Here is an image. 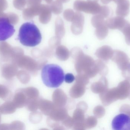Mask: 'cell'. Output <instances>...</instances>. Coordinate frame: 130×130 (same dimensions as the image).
Here are the masks:
<instances>
[{"label":"cell","mask_w":130,"mask_h":130,"mask_svg":"<svg viewBox=\"0 0 130 130\" xmlns=\"http://www.w3.org/2000/svg\"><path fill=\"white\" fill-rule=\"evenodd\" d=\"M17 39L23 46L34 47L41 42L42 37L37 27L34 23L27 22L20 27Z\"/></svg>","instance_id":"6da1fadb"},{"label":"cell","mask_w":130,"mask_h":130,"mask_svg":"<svg viewBox=\"0 0 130 130\" xmlns=\"http://www.w3.org/2000/svg\"><path fill=\"white\" fill-rule=\"evenodd\" d=\"M64 77L63 69L58 65L46 64L42 69V80L44 84L48 88H58L64 82Z\"/></svg>","instance_id":"7a4b0ae2"},{"label":"cell","mask_w":130,"mask_h":130,"mask_svg":"<svg viewBox=\"0 0 130 130\" xmlns=\"http://www.w3.org/2000/svg\"><path fill=\"white\" fill-rule=\"evenodd\" d=\"M97 1L76 0L74 2L73 7L77 11H83L87 13L96 15L99 13L101 6Z\"/></svg>","instance_id":"3957f363"},{"label":"cell","mask_w":130,"mask_h":130,"mask_svg":"<svg viewBox=\"0 0 130 130\" xmlns=\"http://www.w3.org/2000/svg\"><path fill=\"white\" fill-rule=\"evenodd\" d=\"M15 32L14 27L8 18L0 17V41L7 40L12 36Z\"/></svg>","instance_id":"277c9868"},{"label":"cell","mask_w":130,"mask_h":130,"mask_svg":"<svg viewBox=\"0 0 130 130\" xmlns=\"http://www.w3.org/2000/svg\"><path fill=\"white\" fill-rule=\"evenodd\" d=\"M111 126L115 130H130V116L124 113L117 115L112 120Z\"/></svg>","instance_id":"5b68a950"},{"label":"cell","mask_w":130,"mask_h":130,"mask_svg":"<svg viewBox=\"0 0 130 130\" xmlns=\"http://www.w3.org/2000/svg\"><path fill=\"white\" fill-rule=\"evenodd\" d=\"M112 60L117 65L118 68L122 72L126 69L129 63V59L124 52L120 50H114Z\"/></svg>","instance_id":"8992f818"},{"label":"cell","mask_w":130,"mask_h":130,"mask_svg":"<svg viewBox=\"0 0 130 130\" xmlns=\"http://www.w3.org/2000/svg\"><path fill=\"white\" fill-rule=\"evenodd\" d=\"M84 20V17L82 13L79 11L75 13L71 25V31L73 34L78 35L82 32Z\"/></svg>","instance_id":"52a82bcc"},{"label":"cell","mask_w":130,"mask_h":130,"mask_svg":"<svg viewBox=\"0 0 130 130\" xmlns=\"http://www.w3.org/2000/svg\"><path fill=\"white\" fill-rule=\"evenodd\" d=\"M105 22L106 25L109 29H118L121 31L125 26L127 21L123 17L118 16L108 18Z\"/></svg>","instance_id":"ba28073f"},{"label":"cell","mask_w":130,"mask_h":130,"mask_svg":"<svg viewBox=\"0 0 130 130\" xmlns=\"http://www.w3.org/2000/svg\"><path fill=\"white\" fill-rule=\"evenodd\" d=\"M52 12L50 6L48 5H41V10L39 15V19L40 23L43 24L48 23L52 18Z\"/></svg>","instance_id":"9c48e42d"},{"label":"cell","mask_w":130,"mask_h":130,"mask_svg":"<svg viewBox=\"0 0 130 130\" xmlns=\"http://www.w3.org/2000/svg\"><path fill=\"white\" fill-rule=\"evenodd\" d=\"M117 4V15L123 17L127 16L129 12L130 4L129 0H121Z\"/></svg>","instance_id":"30bf717a"},{"label":"cell","mask_w":130,"mask_h":130,"mask_svg":"<svg viewBox=\"0 0 130 130\" xmlns=\"http://www.w3.org/2000/svg\"><path fill=\"white\" fill-rule=\"evenodd\" d=\"M56 36L59 38H61L64 36L65 29L63 20L61 18H56L55 22Z\"/></svg>","instance_id":"8fae6325"},{"label":"cell","mask_w":130,"mask_h":130,"mask_svg":"<svg viewBox=\"0 0 130 130\" xmlns=\"http://www.w3.org/2000/svg\"><path fill=\"white\" fill-rule=\"evenodd\" d=\"M108 28L105 23L96 27L95 34L98 38L101 40L105 38L108 34Z\"/></svg>","instance_id":"7c38bea8"},{"label":"cell","mask_w":130,"mask_h":130,"mask_svg":"<svg viewBox=\"0 0 130 130\" xmlns=\"http://www.w3.org/2000/svg\"><path fill=\"white\" fill-rule=\"evenodd\" d=\"M50 7L52 12L55 15L60 14L63 10L62 3L57 0L52 2Z\"/></svg>","instance_id":"4fadbf2b"},{"label":"cell","mask_w":130,"mask_h":130,"mask_svg":"<svg viewBox=\"0 0 130 130\" xmlns=\"http://www.w3.org/2000/svg\"><path fill=\"white\" fill-rule=\"evenodd\" d=\"M105 23L104 18L99 14L95 15L92 18V24L95 28Z\"/></svg>","instance_id":"5bb4252c"},{"label":"cell","mask_w":130,"mask_h":130,"mask_svg":"<svg viewBox=\"0 0 130 130\" xmlns=\"http://www.w3.org/2000/svg\"><path fill=\"white\" fill-rule=\"evenodd\" d=\"M125 36L126 42L130 46V24L128 22L125 25V26L121 31Z\"/></svg>","instance_id":"9a60e30c"},{"label":"cell","mask_w":130,"mask_h":130,"mask_svg":"<svg viewBox=\"0 0 130 130\" xmlns=\"http://www.w3.org/2000/svg\"><path fill=\"white\" fill-rule=\"evenodd\" d=\"M75 14V13L72 9H66L64 11L63 16L66 20L72 22L74 18Z\"/></svg>","instance_id":"2e32d148"},{"label":"cell","mask_w":130,"mask_h":130,"mask_svg":"<svg viewBox=\"0 0 130 130\" xmlns=\"http://www.w3.org/2000/svg\"><path fill=\"white\" fill-rule=\"evenodd\" d=\"M110 13V10L108 6H102L101 7L99 14L102 15L104 18H107L109 16Z\"/></svg>","instance_id":"e0dca14e"},{"label":"cell","mask_w":130,"mask_h":130,"mask_svg":"<svg viewBox=\"0 0 130 130\" xmlns=\"http://www.w3.org/2000/svg\"><path fill=\"white\" fill-rule=\"evenodd\" d=\"M120 111L122 113L127 114L130 116V106L129 105L124 104L120 108Z\"/></svg>","instance_id":"ac0fdd59"},{"label":"cell","mask_w":130,"mask_h":130,"mask_svg":"<svg viewBox=\"0 0 130 130\" xmlns=\"http://www.w3.org/2000/svg\"><path fill=\"white\" fill-rule=\"evenodd\" d=\"M75 77L71 73H67L65 75V81L67 83H72L75 80Z\"/></svg>","instance_id":"d6986e66"},{"label":"cell","mask_w":130,"mask_h":130,"mask_svg":"<svg viewBox=\"0 0 130 130\" xmlns=\"http://www.w3.org/2000/svg\"><path fill=\"white\" fill-rule=\"evenodd\" d=\"M122 74L125 78L130 76V63L128 65L126 69L124 71L122 72Z\"/></svg>","instance_id":"ffe728a7"},{"label":"cell","mask_w":130,"mask_h":130,"mask_svg":"<svg viewBox=\"0 0 130 130\" xmlns=\"http://www.w3.org/2000/svg\"><path fill=\"white\" fill-rule=\"evenodd\" d=\"M32 6H37L40 5L42 0H30Z\"/></svg>","instance_id":"44dd1931"},{"label":"cell","mask_w":130,"mask_h":130,"mask_svg":"<svg viewBox=\"0 0 130 130\" xmlns=\"http://www.w3.org/2000/svg\"><path fill=\"white\" fill-rule=\"evenodd\" d=\"M101 1L103 4H107L111 1L114 2L117 4L121 0H101Z\"/></svg>","instance_id":"7402d4cb"},{"label":"cell","mask_w":130,"mask_h":130,"mask_svg":"<svg viewBox=\"0 0 130 130\" xmlns=\"http://www.w3.org/2000/svg\"><path fill=\"white\" fill-rule=\"evenodd\" d=\"M57 1L60 2H61V3H63L68 2L69 1V0H57Z\"/></svg>","instance_id":"603a6c76"},{"label":"cell","mask_w":130,"mask_h":130,"mask_svg":"<svg viewBox=\"0 0 130 130\" xmlns=\"http://www.w3.org/2000/svg\"><path fill=\"white\" fill-rule=\"evenodd\" d=\"M53 0H45V1L48 3V4H51L52 2H53Z\"/></svg>","instance_id":"cb8c5ba5"},{"label":"cell","mask_w":130,"mask_h":130,"mask_svg":"<svg viewBox=\"0 0 130 130\" xmlns=\"http://www.w3.org/2000/svg\"><path fill=\"white\" fill-rule=\"evenodd\" d=\"M128 97H129V98L130 99V90H129V96H128Z\"/></svg>","instance_id":"d4e9b609"}]
</instances>
